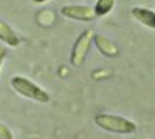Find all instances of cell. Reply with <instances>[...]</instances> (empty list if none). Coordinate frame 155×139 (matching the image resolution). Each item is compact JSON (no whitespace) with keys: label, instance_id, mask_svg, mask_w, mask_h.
Segmentation results:
<instances>
[{"label":"cell","instance_id":"cell-1","mask_svg":"<svg viewBox=\"0 0 155 139\" xmlns=\"http://www.w3.org/2000/svg\"><path fill=\"white\" fill-rule=\"evenodd\" d=\"M95 123L98 127L108 132L118 134H131L136 132L137 124L134 122L122 116L111 115V114H98L95 116Z\"/></svg>","mask_w":155,"mask_h":139},{"label":"cell","instance_id":"cell-2","mask_svg":"<svg viewBox=\"0 0 155 139\" xmlns=\"http://www.w3.org/2000/svg\"><path fill=\"white\" fill-rule=\"evenodd\" d=\"M11 86L18 94L27 99L34 100L39 103H48L50 101V95L43 88L34 84L31 80H29L26 77H21V75L13 77L11 80Z\"/></svg>","mask_w":155,"mask_h":139},{"label":"cell","instance_id":"cell-3","mask_svg":"<svg viewBox=\"0 0 155 139\" xmlns=\"http://www.w3.org/2000/svg\"><path fill=\"white\" fill-rule=\"evenodd\" d=\"M94 33L91 29L84 30L79 36L73 45L71 52V64L73 66H81L86 60V57L91 50V42L94 40Z\"/></svg>","mask_w":155,"mask_h":139},{"label":"cell","instance_id":"cell-4","mask_svg":"<svg viewBox=\"0 0 155 139\" xmlns=\"http://www.w3.org/2000/svg\"><path fill=\"white\" fill-rule=\"evenodd\" d=\"M60 13L65 18L78 21H91L96 16L91 7L84 6V5H67V6L61 7Z\"/></svg>","mask_w":155,"mask_h":139},{"label":"cell","instance_id":"cell-5","mask_svg":"<svg viewBox=\"0 0 155 139\" xmlns=\"http://www.w3.org/2000/svg\"><path fill=\"white\" fill-rule=\"evenodd\" d=\"M94 42L96 44L97 49L100 52L107 56V57H116L119 55V48L109 38L104 37L102 35H95L94 36Z\"/></svg>","mask_w":155,"mask_h":139},{"label":"cell","instance_id":"cell-6","mask_svg":"<svg viewBox=\"0 0 155 139\" xmlns=\"http://www.w3.org/2000/svg\"><path fill=\"white\" fill-rule=\"evenodd\" d=\"M132 16L142 23L143 26L155 29V12L148 8H142V7H134L131 9Z\"/></svg>","mask_w":155,"mask_h":139},{"label":"cell","instance_id":"cell-7","mask_svg":"<svg viewBox=\"0 0 155 139\" xmlns=\"http://www.w3.org/2000/svg\"><path fill=\"white\" fill-rule=\"evenodd\" d=\"M0 40L13 48H16L20 44L19 36L14 31L13 28L4 20H0Z\"/></svg>","mask_w":155,"mask_h":139},{"label":"cell","instance_id":"cell-8","mask_svg":"<svg viewBox=\"0 0 155 139\" xmlns=\"http://www.w3.org/2000/svg\"><path fill=\"white\" fill-rule=\"evenodd\" d=\"M115 6V0H97L94 7V13L96 16H104L111 12Z\"/></svg>","mask_w":155,"mask_h":139},{"label":"cell","instance_id":"cell-9","mask_svg":"<svg viewBox=\"0 0 155 139\" xmlns=\"http://www.w3.org/2000/svg\"><path fill=\"white\" fill-rule=\"evenodd\" d=\"M0 139H14L12 131L4 123H0Z\"/></svg>","mask_w":155,"mask_h":139},{"label":"cell","instance_id":"cell-10","mask_svg":"<svg viewBox=\"0 0 155 139\" xmlns=\"http://www.w3.org/2000/svg\"><path fill=\"white\" fill-rule=\"evenodd\" d=\"M6 56H7V49L5 46L0 45V67L2 65V61H4Z\"/></svg>","mask_w":155,"mask_h":139},{"label":"cell","instance_id":"cell-11","mask_svg":"<svg viewBox=\"0 0 155 139\" xmlns=\"http://www.w3.org/2000/svg\"><path fill=\"white\" fill-rule=\"evenodd\" d=\"M34 2H36V4H42V2H45V1H49V0H32Z\"/></svg>","mask_w":155,"mask_h":139},{"label":"cell","instance_id":"cell-12","mask_svg":"<svg viewBox=\"0 0 155 139\" xmlns=\"http://www.w3.org/2000/svg\"><path fill=\"white\" fill-rule=\"evenodd\" d=\"M154 139H155V136H154Z\"/></svg>","mask_w":155,"mask_h":139}]
</instances>
